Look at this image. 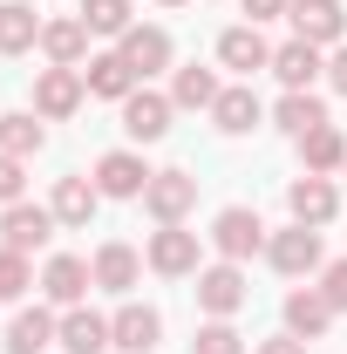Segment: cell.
I'll use <instances>...</instances> for the list:
<instances>
[{"label":"cell","instance_id":"cell-1","mask_svg":"<svg viewBox=\"0 0 347 354\" xmlns=\"http://www.w3.org/2000/svg\"><path fill=\"white\" fill-rule=\"evenodd\" d=\"M212 245H218V259H252V252H259L265 245V225H259V212H252V205H225V212H218L212 218Z\"/></svg>","mask_w":347,"mask_h":354},{"label":"cell","instance_id":"cell-2","mask_svg":"<svg viewBox=\"0 0 347 354\" xmlns=\"http://www.w3.org/2000/svg\"><path fill=\"white\" fill-rule=\"evenodd\" d=\"M198 205V177L191 171H150V184H143V212L157 225H184V212Z\"/></svg>","mask_w":347,"mask_h":354},{"label":"cell","instance_id":"cell-3","mask_svg":"<svg viewBox=\"0 0 347 354\" xmlns=\"http://www.w3.org/2000/svg\"><path fill=\"white\" fill-rule=\"evenodd\" d=\"M265 259L279 266L286 279H300V272H320L327 252H320V232H313V225H286V232L265 239Z\"/></svg>","mask_w":347,"mask_h":354},{"label":"cell","instance_id":"cell-4","mask_svg":"<svg viewBox=\"0 0 347 354\" xmlns=\"http://www.w3.org/2000/svg\"><path fill=\"white\" fill-rule=\"evenodd\" d=\"M286 21H293V35L313 41V48H341L347 41V7L341 0H293Z\"/></svg>","mask_w":347,"mask_h":354},{"label":"cell","instance_id":"cell-5","mask_svg":"<svg viewBox=\"0 0 347 354\" xmlns=\"http://www.w3.org/2000/svg\"><path fill=\"white\" fill-rule=\"evenodd\" d=\"M286 212H293V225H334V212H341V191H334V177H313L300 171L293 177V191H286Z\"/></svg>","mask_w":347,"mask_h":354},{"label":"cell","instance_id":"cell-6","mask_svg":"<svg viewBox=\"0 0 347 354\" xmlns=\"http://www.w3.org/2000/svg\"><path fill=\"white\" fill-rule=\"evenodd\" d=\"M82 95H88V82H82V68H55L48 62L41 75H35V116H75L82 109Z\"/></svg>","mask_w":347,"mask_h":354},{"label":"cell","instance_id":"cell-7","mask_svg":"<svg viewBox=\"0 0 347 354\" xmlns=\"http://www.w3.org/2000/svg\"><path fill=\"white\" fill-rule=\"evenodd\" d=\"M0 239H7V252H41L48 239H55V212L48 205H7L0 212Z\"/></svg>","mask_w":347,"mask_h":354},{"label":"cell","instance_id":"cell-8","mask_svg":"<svg viewBox=\"0 0 347 354\" xmlns=\"http://www.w3.org/2000/svg\"><path fill=\"white\" fill-rule=\"evenodd\" d=\"M198 307L212 313V320H232V313L245 307V272H238L232 259L205 266V272H198Z\"/></svg>","mask_w":347,"mask_h":354},{"label":"cell","instance_id":"cell-9","mask_svg":"<svg viewBox=\"0 0 347 354\" xmlns=\"http://www.w3.org/2000/svg\"><path fill=\"white\" fill-rule=\"evenodd\" d=\"M82 82H88V95L130 102L136 88H143V75H136L130 62H123V48H109V55H88V62H82Z\"/></svg>","mask_w":347,"mask_h":354},{"label":"cell","instance_id":"cell-10","mask_svg":"<svg viewBox=\"0 0 347 354\" xmlns=\"http://www.w3.org/2000/svg\"><path fill=\"white\" fill-rule=\"evenodd\" d=\"M150 272H164V279L198 272V232H184V225H157V232H150Z\"/></svg>","mask_w":347,"mask_h":354},{"label":"cell","instance_id":"cell-11","mask_svg":"<svg viewBox=\"0 0 347 354\" xmlns=\"http://www.w3.org/2000/svg\"><path fill=\"white\" fill-rule=\"evenodd\" d=\"M88 286H95V266L75 259V252H55V259L41 266V293L55 300V307H82Z\"/></svg>","mask_w":347,"mask_h":354},{"label":"cell","instance_id":"cell-12","mask_svg":"<svg viewBox=\"0 0 347 354\" xmlns=\"http://www.w3.org/2000/svg\"><path fill=\"white\" fill-rule=\"evenodd\" d=\"M171 95H157V88H136L130 102H123V130L136 136V143H164L171 136Z\"/></svg>","mask_w":347,"mask_h":354},{"label":"cell","instance_id":"cell-13","mask_svg":"<svg viewBox=\"0 0 347 354\" xmlns=\"http://www.w3.org/2000/svg\"><path fill=\"white\" fill-rule=\"evenodd\" d=\"M41 55L55 62V68H82V62H88V21H82V14L41 21Z\"/></svg>","mask_w":347,"mask_h":354},{"label":"cell","instance_id":"cell-14","mask_svg":"<svg viewBox=\"0 0 347 354\" xmlns=\"http://www.w3.org/2000/svg\"><path fill=\"white\" fill-rule=\"evenodd\" d=\"M95 205H102V191H95V177H55V198H48V212L55 225H68V232H82L95 218Z\"/></svg>","mask_w":347,"mask_h":354},{"label":"cell","instance_id":"cell-15","mask_svg":"<svg viewBox=\"0 0 347 354\" xmlns=\"http://www.w3.org/2000/svg\"><path fill=\"white\" fill-rule=\"evenodd\" d=\"M212 123L225 136H252L265 123V109H259V95H252V82H238V88H218V102H212Z\"/></svg>","mask_w":347,"mask_h":354},{"label":"cell","instance_id":"cell-16","mask_svg":"<svg viewBox=\"0 0 347 354\" xmlns=\"http://www.w3.org/2000/svg\"><path fill=\"white\" fill-rule=\"evenodd\" d=\"M218 62L238 68V75H259V68H272V48H265V35L245 21V28H225V35H218Z\"/></svg>","mask_w":347,"mask_h":354},{"label":"cell","instance_id":"cell-17","mask_svg":"<svg viewBox=\"0 0 347 354\" xmlns=\"http://www.w3.org/2000/svg\"><path fill=\"white\" fill-rule=\"evenodd\" d=\"M143 184H150V171H143L136 150H109V157L95 164V191H102V198H143Z\"/></svg>","mask_w":347,"mask_h":354},{"label":"cell","instance_id":"cell-18","mask_svg":"<svg viewBox=\"0 0 347 354\" xmlns=\"http://www.w3.org/2000/svg\"><path fill=\"white\" fill-rule=\"evenodd\" d=\"M334 327V307H327V293L320 286H293L286 293V334H300V341H320Z\"/></svg>","mask_w":347,"mask_h":354},{"label":"cell","instance_id":"cell-19","mask_svg":"<svg viewBox=\"0 0 347 354\" xmlns=\"http://www.w3.org/2000/svg\"><path fill=\"white\" fill-rule=\"evenodd\" d=\"M55 348H68V354H109L116 341H109V320H102V313L68 307V313H62V334H55Z\"/></svg>","mask_w":347,"mask_h":354},{"label":"cell","instance_id":"cell-20","mask_svg":"<svg viewBox=\"0 0 347 354\" xmlns=\"http://www.w3.org/2000/svg\"><path fill=\"white\" fill-rule=\"evenodd\" d=\"M272 123L300 143V136H313L320 123H327V102H320L313 88H286V95H279V109H272Z\"/></svg>","mask_w":347,"mask_h":354},{"label":"cell","instance_id":"cell-21","mask_svg":"<svg viewBox=\"0 0 347 354\" xmlns=\"http://www.w3.org/2000/svg\"><path fill=\"white\" fill-rule=\"evenodd\" d=\"M136 279H143V259H136V245L109 239V245L95 252V286H102V293H130Z\"/></svg>","mask_w":347,"mask_h":354},{"label":"cell","instance_id":"cell-22","mask_svg":"<svg viewBox=\"0 0 347 354\" xmlns=\"http://www.w3.org/2000/svg\"><path fill=\"white\" fill-rule=\"evenodd\" d=\"M55 334H62V320L48 307H21L14 327H7V354H41V348H55Z\"/></svg>","mask_w":347,"mask_h":354},{"label":"cell","instance_id":"cell-23","mask_svg":"<svg viewBox=\"0 0 347 354\" xmlns=\"http://www.w3.org/2000/svg\"><path fill=\"white\" fill-rule=\"evenodd\" d=\"M157 334H164V320H157V307H116L109 313V341L116 348H157Z\"/></svg>","mask_w":347,"mask_h":354},{"label":"cell","instance_id":"cell-24","mask_svg":"<svg viewBox=\"0 0 347 354\" xmlns=\"http://www.w3.org/2000/svg\"><path fill=\"white\" fill-rule=\"evenodd\" d=\"M320 68H327V62H320V48L300 41V35H293L286 48H272V75H279L286 88H313V75H320Z\"/></svg>","mask_w":347,"mask_h":354},{"label":"cell","instance_id":"cell-25","mask_svg":"<svg viewBox=\"0 0 347 354\" xmlns=\"http://www.w3.org/2000/svg\"><path fill=\"white\" fill-rule=\"evenodd\" d=\"M123 62H130L136 75L171 68V35H164V28H130V35H123Z\"/></svg>","mask_w":347,"mask_h":354},{"label":"cell","instance_id":"cell-26","mask_svg":"<svg viewBox=\"0 0 347 354\" xmlns=\"http://www.w3.org/2000/svg\"><path fill=\"white\" fill-rule=\"evenodd\" d=\"M300 157H306V171H313V177L347 171V136H341V123H320L313 136H300Z\"/></svg>","mask_w":347,"mask_h":354},{"label":"cell","instance_id":"cell-27","mask_svg":"<svg viewBox=\"0 0 347 354\" xmlns=\"http://www.w3.org/2000/svg\"><path fill=\"white\" fill-rule=\"evenodd\" d=\"M35 41H41V14L28 0H0V55H21Z\"/></svg>","mask_w":347,"mask_h":354},{"label":"cell","instance_id":"cell-28","mask_svg":"<svg viewBox=\"0 0 347 354\" xmlns=\"http://www.w3.org/2000/svg\"><path fill=\"white\" fill-rule=\"evenodd\" d=\"M41 143H48V130L35 123V109H14V116H0V150H7V157H21V164H28Z\"/></svg>","mask_w":347,"mask_h":354},{"label":"cell","instance_id":"cell-29","mask_svg":"<svg viewBox=\"0 0 347 354\" xmlns=\"http://www.w3.org/2000/svg\"><path fill=\"white\" fill-rule=\"evenodd\" d=\"M171 102H177V109H212V102H218V75L198 68V62L177 68V75H171Z\"/></svg>","mask_w":347,"mask_h":354},{"label":"cell","instance_id":"cell-30","mask_svg":"<svg viewBox=\"0 0 347 354\" xmlns=\"http://www.w3.org/2000/svg\"><path fill=\"white\" fill-rule=\"evenodd\" d=\"M130 14H136L130 0H82V21H88V35H116V41H123V35L136 28Z\"/></svg>","mask_w":347,"mask_h":354},{"label":"cell","instance_id":"cell-31","mask_svg":"<svg viewBox=\"0 0 347 354\" xmlns=\"http://www.w3.org/2000/svg\"><path fill=\"white\" fill-rule=\"evenodd\" d=\"M191 354H245V341H238V327H232V320H205V327H198V341H191Z\"/></svg>","mask_w":347,"mask_h":354},{"label":"cell","instance_id":"cell-32","mask_svg":"<svg viewBox=\"0 0 347 354\" xmlns=\"http://www.w3.org/2000/svg\"><path fill=\"white\" fill-rule=\"evenodd\" d=\"M35 286V272H28V252H7L0 245V300H21Z\"/></svg>","mask_w":347,"mask_h":354},{"label":"cell","instance_id":"cell-33","mask_svg":"<svg viewBox=\"0 0 347 354\" xmlns=\"http://www.w3.org/2000/svg\"><path fill=\"white\" fill-rule=\"evenodd\" d=\"M320 293H327V307H334V313H347V259L320 266Z\"/></svg>","mask_w":347,"mask_h":354},{"label":"cell","instance_id":"cell-34","mask_svg":"<svg viewBox=\"0 0 347 354\" xmlns=\"http://www.w3.org/2000/svg\"><path fill=\"white\" fill-rule=\"evenodd\" d=\"M21 191H28V171H21V157H7V150H0V205H21Z\"/></svg>","mask_w":347,"mask_h":354},{"label":"cell","instance_id":"cell-35","mask_svg":"<svg viewBox=\"0 0 347 354\" xmlns=\"http://www.w3.org/2000/svg\"><path fill=\"white\" fill-rule=\"evenodd\" d=\"M259 354H306L300 334H272V341H259Z\"/></svg>","mask_w":347,"mask_h":354},{"label":"cell","instance_id":"cell-36","mask_svg":"<svg viewBox=\"0 0 347 354\" xmlns=\"http://www.w3.org/2000/svg\"><path fill=\"white\" fill-rule=\"evenodd\" d=\"M286 7H293V0H245V14H252V28H259V21H272V14H286Z\"/></svg>","mask_w":347,"mask_h":354},{"label":"cell","instance_id":"cell-37","mask_svg":"<svg viewBox=\"0 0 347 354\" xmlns=\"http://www.w3.org/2000/svg\"><path fill=\"white\" fill-rule=\"evenodd\" d=\"M327 82H334V88H341V95H347V41L334 48V62H327Z\"/></svg>","mask_w":347,"mask_h":354},{"label":"cell","instance_id":"cell-38","mask_svg":"<svg viewBox=\"0 0 347 354\" xmlns=\"http://www.w3.org/2000/svg\"><path fill=\"white\" fill-rule=\"evenodd\" d=\"M109 354H150V348H109Z\"/></svg>","mask_w":347,"mask_h":354},{"label":"cell","instance_id":"cell-39","mask_svg":"<svg viewBox=\"0 0 347 354\" xmlns=\"http://www.w3.org/2000/svg\"><path fill=\"white\" fill-rule=\"evenodd\" d=\"M157 7H184V0H157Z\"/></svg>","mask_w":347,"mask_h":354}]
</instances>
